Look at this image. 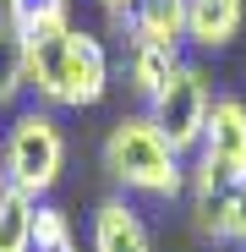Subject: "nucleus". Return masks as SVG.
Listing matches in <instances>:
<instances>
[{"mask_svg": "<svg viewBox=\"0 0 246 252\" xmlns=\"http://www.w3.org/2000/svg\"><path fill=\"white\" fill-rule=\"evenodd\" d=\"M11 192V170H6V148H0V197Z\"/></svg>", "mask_w": 246, "mask_h": 252, "instance_id": "2eb2a0df", "label": "nucleus"}, {"mask_svg": "<svg viewBox=\"0 0 246 252\" xmlns=\"http://www.w3.org/2000/svg\"><path fill=\"white\" fill-rule=\"evenodd\" d=\"M0 22L11 28V44H33V38H55L77 28L71 0H0Z\"/></svg>", "mask_w": 246, "mask_h": 252, "instance_id": "6e6552de", "label": "nucleus"}, {"mask_svg": "<svg viewBox=\"0 0 246 252\" xmlns=\"http://www.w3.org/2000/svg\"><path fill=\"white\" fill-rule=\"evenodd\" d=\"M246 181V99L219 94L214 115H208V132H202V148L191 154V203H208L230 187Z\"/></svg>", "mask_w": 246, "mask_h": 252, "instance_id": "20e7f679", "label": "nucleus"}, {"mask_svg": "<svg viewBox=\"0 0 246 252\" xmlns=\"http://www.w3.org/2000/svg\"><path fill=\"white\" fill-rule=\"evenodd\" d=\"M214 82H208V71H202L197 61H181L175 71H170V82L153 94V104H142L153 121H159V132L175 143V154H197L202 148V132H208V115H214Z\"/></svg>", "mask_w": 246, "mask_h": 252, "instance_id": "39448f33", "label": "nucleus"}, {"mask_svg": "<svg viewBox=\"0 0 246 252\" xmlns=\"http://www.w3.org/2000/svg\"><path fill=\"white\" fill-rule=\"evenodd\" d=\"M191 11V50H230L246 28V0H186Z\"/></svg>", "mask_w": 246, "mask_h": 252, "instance_id": "1a4fd4ad", "label": "nucleus"}, {"mask_svg": "<svg viewBox=\"0 0 246 252\" xmlns=\"http://www.w3.org/2000/svg\"><path fill=\"white\" fill-rule=\"evenodd\" d=\"M33 247H38V252H66V247H77L71 214H66L60 203H50V197H38V208H33Z\"/></svg>", "mask_w": 246, "mask_h": 252, "instance_id": "ddd939ff", "label": "nucleus"}, {"mask_svg": "<svg viewBox=\"0 0 246 252\" xmlns=\"http://www.w3.org/2000/svg\"><path fill=\"white\" fill-rule=\"evenodd\" d=\"M115 33H126V44H159V50H186L191 44V11L186 0H137L126 17L109 22Z\"/></svg>", "mask_w": 246, "mask_h": 252, "instance_id": "423d86ee", "label": "nucleus"}, {"mask_svg": "<svg viewBox=\"0 0 246 252\" xmlns=\"http://www.w3.org/2000/svg\"><path fill=\"white\" fill-rule=\"evenodd\" d=\"M66 252H82V247H66Z\"/></svg>", "mask_w": 246, "mask_h": 252, "instance_id": "dca6fc26", "label": "nucleus"}, {"mask_svg": "<svg viewBox=\"0 0 246 252\" xmlns=\"http://www.w3.org/2000/svg\"><path fill=\"white\" fill-rule=\"evenodd\" d=\"M93 6H99V11H104L109 22H115V17H126V11L137 6V0H93Z\"/></svg>", "mask_w": 246, "mask_h": 252, "instance_id": "4468645a", "label": "nucleus"}, {"mask_svg": "<svg viewBox=\"0 0 246 252\" xmlns=\"http://www.w3.org/2000/svg\"><path fill=\"white\" fill-rule=\"evenodd\" d=\"M175 66H181L175 50H159V44H126V88H132L142 104H153V94L170 82Z\"/></svg>", "mask_w": 246, "mask_h": 252, "instance_id": "9b49d317", "label": "nucleus"}, {"mask_svg": "<svg viewBox=\"0 0 246 252\" xmlns=\"http://www.w3.org/2000/svg\"><path fill=\"white\" fill-rule=\"evenodd\" d=\"M88 252H153V230L142 220L137 197L115 192V197H104L93 208V220H88Z\"/></svg>", "mask_w": 246, "mask_h": 252, "instance_id": "0eeeda50", "label": "nucleus"}, {"mask_svg": "<svg viewBox=\"0 0 246 252\" xmlns=\"http://www.w3.org/2000/svg\"><path fill=\"white\" fill-rule=\"evenodd\" d=\"M197 208V230L208 241H224V247H246V181L208 197V203H191Z\"/></svg>", "mask_w": 246, "mask_h": 252, "instance_id": "9d476101", "label": "nucleus"}, {"mask_svg": "<svg viewBox=\"0 0 246 252\" xmlns=\"http://www.w3.org/2000/svg\"><path fill=\"white\" fill-rule=\"evenodd\" d=\"M17 71L27 82V99L50 104V110H93L109 94V44L93 28H66L55 38H33V44H11Z\"/></svg>", "mask_w": 246, "mask_h": 252, "instance_id": "f257e3e1", "label": "nucleus"}, {"mask_svg": "<svg viewBox=\"0 0 246 252\" xmlns=\"http://www.w3.org/2000/svg\"><path fill=\"white\" fill-rule=\"evenodd\" d=\"M99 164L137 203H181L191 187V159L175 154V143L159 132V121L148 110H126L109 121V132L99 143Z\"/></svg>", "mask_w": 246, "mask_h": 252, "instance_id": "f03ea898", "label": "nucleus"}, {"mask_svg": "<svg viewBox=\"0 0 246 252\" xmlns=\"http://www.w3.org/2000/svg\"><path fill=\"white\" fill-rule=\"evenodd\" d=\"M33 197L27 192H6V197H0V252H38L33 247Z\"/></svg>", "mask_w": 246, "mask_h": 252, "instance_id": "f8f14e48", "label": "nucleus"}, {"mask_svg": "<svg viewBox=\"0 0 246 252\" xmlns=\"http://www.w3.org/2000/svg\"><path fill=\"white\" fill-rule=\"evenodd\" d=\"M241 252H246V247H241Z\"/></svg>", "mask_w": 246, "mask_h": 252, "instance_id": "f3484780", "label": "nucleus"}, {"mask_svg": "<svg viewBox=\"0 0 246 252\" xmlns=\"http://www.w3.org/2000/svg\"><path fill=\"white\" fill-rule=\"evenodd\" d=\"M0 148H6V170H11V187L27 192L33 203L50 197L60 181H66V159H71V143H66V126H60V110L27 99L22 110L6 115V132H0Z\"/></svg>", "mask_w": 246, "mask_h": 252, "instance_id": "7ed1b4c3", "label": "nucleus"}]
</instances>
